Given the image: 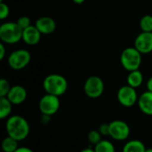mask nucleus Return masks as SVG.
<instances>
[{"label": "nucleus", "instance_id": "f257e3e1", "mask_svg": "<svg viewBox=\"0 0 152 152\" xmlns=\"http://www.w3.org/2000/svg\"><path fill=\"white\" fill-rule=\"evenodd\" d=\"M5 130L8 136L18 142H21L28 136L30 126L25 118L20 115H13L6 118Z\"/></svg>", "mask_w": 152, "mask_h": 152}, {"label": "nucleus", "instance_id": "f03ea898", "mask_svg": "<svg viewBox=\"0 0 152 152\" xmlns=\"http://www.w3.org/2000/svg\"><path fill=\"white\" fill-rule=\"evenodd\" d=\"M43 88L46 94L60 97L67 92L68 81L60 74H50L45 77Z\"/></svg>", "mask_w": 152, "mask_h": 152}, {"label": "nucleus", "instance_id": "7ed1b4c3", "mask_svg": "<svg viewBox=\"0 0 152 152\" xmlns=\"http://www.w3.org/2000/svg\"><path fill=\"white\" fill-rule=\"evenodd\" d=\"M22 32L17 22H4L0 26V39L3 43L13 45L22 40Z\"/></svg>", "mask_w": 152, "mask_h": 152}, {"label": "nucleus", "instance_id": "20e7f679", "mask_svg": "<svg viewBox=\"0 0 152 152\" xmlns=\"http://www.w3.org/2000/svg\"><path fill=\"white\" fill-rule=\"evenodd\" d=\"M142 61V53L134 46L123 50L120 55V62L123 68L127 71L139 69Z\"/></svg>", "mask_w": 152, "mask_h": 152}, {"label": "nucleus", "instance_id": "39448f33", "mask_svg": "<svg viewBox=\"0 0 152 152\" xmlns=\"http://www.w3.org/2000/svg\"><path fill=\"white\" fill-rule=\"evenodd\" d=\"M110 124V137L114 141L123 142L129 138L131 130L129 125L123 120H113Z\"/></svg>", "mask_w": 152, "mask_h": 152}, {"label": "nucleus", "instance_id": "423d86ee", "mask_svg": "<svg viewBox=\"0 0 152 152\" xmlns=\"http://www.w3.org/2000/svg\"><path fill=\"white\" fill-rule=\"evenodd\" d=\"M84 92L86 95L91 99L101 97L104 92V83L98 76L89 77L84 84Z\"/></svg>", "mask_w": 152, "mask_h": 152}, {"label": "nucleus", "instance_id": "0eeeda50", "mask_svg": "<svg viewBox=\"0 0 152 152\" xmlns=\"http://www.w3.org/2000/svg\"><path fill=\"white\" fill-rule=\"evenodd\" d=\"M31 60L30 53L25 49H18L8 56V64L14 70L26 68Z\"/></svg>", "mask_w": 152, "mask_h": 152}, {"label": "nucleus", "instance_id": "6e6552de", "mask_svg": "<svg viewBox=\"0 0 152 152\" xmlns=\"http://www.w3.org/2000/svg\"><path fill=\"white\" fill-rule=\"evenodd\" d=\"M117 99L122 106L131 108L137 103L139 96L135 88L126 85L118 89L117 93Z\"/></svg>", "mask_w": 152, "mask_h": 152}, {"label": "nucleus", "instance_id": "1a4fd4ad", "mask_svg": "<svg viewBox=\"0 0 152 152\" xmlns=\"http://www.w3.org/2000/svg\"><path fill=\"white\" fill-rule=\"evenodd\" d=\"M61 102L58 96L45 94L38 102V109L41 114L53 116L56 114L60 109Z\"/></svg>", "mask_w": 152, "mask_h": 152}, {"label": "nucleus", "instance_id": "9d476101", "mask_svg": "<svg viewBox=\"0 0 152 152\" xmlns=\"http://www.w3.org/2000/svg\"><path fill=\"white\" fill-rule=\"evenodd\" d=\"M134 47L142 53L147 54L152 52V32L142 31L134 40Z\"/></svg>", "mask_w": 152, "mask_h": 152}, {"label": "nucleus", "instance_id": "9b49d317", "mask_svg": "<svg viewBox=\"0 0 152 152\" xmlns=\"http://www.w3.org/2000/svg\"><path fill=\"white\" fill-rule=\"evenodd\" d=\"M6 97L12 105H20L27 99V91L23 86L16 85L11 87Z\"/></svg>", "mask_w": 152, "mask_h": 152}, {"label": "nucleus", "instance_id": "f8f14e48", "mask_svg": "<svg viewBox=\"0 0 152 152\" xmlns=\"http://www.w3.org/2000/svg\"><path fill=\"white\" fill-rule=\"evenodd\" d=\"M35 26L43 35H49L54 32L56 28L55 20L49 16H43L36 20Z\"/></svg>", "mask_w": 152, "mask_h": 152}, {"label": "nucleus", "instance_id": "ddd939ff", "mask_svg": "<svg viewBox=\"0 0 152 152\" xmlns=\"http://www.w3.org/2000/svg\"><path fill=\"white\" fill-rule=\"evenodd\" d=\"M41 32L37 29L36 26L30 25L29 27L23 29L22 40L25 44L28 45H36L39 43L41 39Z\"/></svg>", "mask_w": 152, "mask_h": 152}, {"label": "nucleus", "instance_id": "4468645a", "mask_svg": "<svg viewBox=\"0 0 152 152\" xmlns=\"http://www.w3.org/2000/svg\"><path fill=\"white\" fill-rule=\"evenodd\" d=\"M139 110L147 116H152V92L145 91L142 93L137 102Z\"/></svg>", "mask_w": 152, "mask_h": 152}, {"label": "nucleus", "instance_id": "2eb2a0df", "mask_svg": "<svg viewBox=\"0 0 152 152\" xmlns=\"http://www.w3.org/2000/svg\"><path fill=\"white\" fill-rule=\"evenodd\" d=\"M146 149L147 148L142 141L134 139L126 142L122 152H145Z\"/></svg>", "mask_w": 152, "mask_h": 152}, {"label": "nucleus", "instance_id": "dca6fc26", "mask_svg": "<svg viewBox=\"0 0 152 152\" xmlns=\"http://www.w3.org/2000/svg\"><path fill=\"white\" fill-rule=\"evenodd\" d=\"M127 85L134 87V88H138L142 85L143 82V75L142 73L137 69L134 71H130L128 76H127Z\"/></svg>", "mask_w": 152, "mask_h": 152}, {"label": "nucleus", "instance_id": "f3484780", "mask_svg": "<svg viewBox=\"0 0 152 152\" xmlns=\"http://www.w3.org/2000/svg\"><path fill=\"white\" fill-rule=\"evenodd\" d=\"M12 109V104L7 99V97H0V118H8L11 115Z\"/></svg>", "mask_w": 152, "mask_h": 152}, {"label": "nucleus", "instance_id": "a211bd4d", "mask_svg": "<svg viewBox=\"0 0 152 152\" xmlns=\"http://www.w3.org/2000/svg\"><path fill=\"white\" fill-rule=\"evenodd\" d=\"M18 143H19L18 141L7 135L2 141V144H1L2 151L4 152H14L19 148Z\"/></svg>", "mask_w": 152, "mask_h": 152}, {"label": "nucleus", "instance_id": "6ab92c4d", "mask_svg": "<svg viewBox=\"0 0 152 152\" xmlns=\"http://www.w3.org/2000/svg\"><path fill=\"white\" fill-rule=\"evenodd\" d=\"M95 152H116L114 144L109 140H102L94 147Z\"/></svg>", "mask_w": 152, "mask_h": 152}, {"label": "nucleus", "instance_id": "aec40b11", "mask_svg": "<svg viewBox=\"0 0 152 152\" xmlns=\"http://www.w3.org/2000/svg\"><path fill=\"white\" fill-rule=\"evenodd\" d=\"M140 28L143 32H152V15L145 14L140 20Z\"/></svg>", "mask_w": 152, "mask_h": 152}, {"label": "nucleus", "instance_id": "412c9836", "mask_svg": "<svg viewBox=\"0 0 152 152\" xmlns=\"http://www.w3.org/2000/svg\"><path fill=\"white\" fill-rule=\"evenodd\" d=\"M102 134L99 132V130H91L87 135L88 141L92 145H96L97 143H99L102 139Z\"/></svg>", "mask_w": 152, "mask_h": 152}, {"label": "nucleus", "instance_id": "4be33fe9", "mask_svg": "<svg viewBox=\"0 0 152 152\" xmlns=\"http://www.w3.org/2000/svg\"><path fill=\"white\" fill-rule=\"evenodd\" d=\"M11 87L12 86H10L9 82L6 79L1 78L0 79V97H6Z\"/></svg>", "mask_w": 152, "mask_h": 152}, {"label": "nucleus", "instance_id": "5701e85b", "mask_svg": "<svg viewBox=\"0 0 152 152\" xmlns=\"http://www.w3.org/2000/svg\"><path fill=\"white\" fill-rule=\"evenodd\" d=\"M10 14V8L7 4L4 2H0V19L4 20Z\"/></svg>", "mask_w": 152, "mask_h": 152}, {"label": "nucleus", "instance_id": "b1692460", "mask_svg": "<svg viewBox=\"0 0 152 152\" xmlns=\"http://www.w3.org/2000/svg\"><path fill=\"white\" fill-rule=\"evenodd\" d=\"M17 24L22 28V29H24V28H28V27H29L31 24H30V19L28 17V16H21V17H20L18 20H17Z\"/></svg>", "mask_w": 152, "mask_h": 152}, {"label": "nucleus", "instance_id": "393cba45", "mask_svg": "<svg viewBox=\"0 0 152 152\" xmlns=\"http://www.w3.org/2000/svg\"><path fill=\"white\" fill-rule=\"evenodd\" d=\"M98 130L102 136H109L110 135V124L102 123V125H100Z\"/></svg>", "mask_w": 152, "mask_h": 152}, {"label": "nucleus", "instance_id": "a878e982", "mask_svg": "<svg viewBox=\"0 0 152 152\" xmlns=\"http://www.w3.org/2000/svg\"><path fill=\"white\" fill-rule=\"evenodd\" d=\"M51 121V116L49 115H45V114H42L41 115V118H40V122L41 124L43 125H47L49 124Z\"/></svg>", "mask_w": 152, "mask_h": 152}, {"label": "nucleus", "instance_id": "bb28decb", "mask_svg": "<svg viewBox=\"0 0 152 152\" xmlns=\"http://www.w3.org/2000/svg\"><path fill=\"white\" fill-rule=\"evenodd\" d=\"M4 56H5V47H4V43L2 42V43L0 44V60H1V61L4 60Z\"/></svg>", "mask_w": 152, "mask_h": 152}, {"label": "nucleus", "instance_id": "cd10ccee", "mask_svg": "<svg viewBox=\"0 0 152 152\" xmlns=\"http://www.w3.org/2000/svg\"><path fill=\"white\" fill-rule=\"evenodd\" d=\"M14 152H34L28 147H19Z\"/></svg>", "mask_w": 152, "mask_h": 152}, {"label": "nucleus", "instance_id": "c85d7f7f", "mask_svg": "<svg viewBox=\"0 0 152 152\" xmlns=\"http://www.w3.org/2000/svg\"><path fill=\"white\" fill-rule=\"evenodd\" d=\"M146 87H147V91L152 92V77H151L146 83Z\"/></svg>", "mask_w": 152, "mask_h": 152}, {"label": "nucleus", "instance_id": "c756f323", "mask_svg": "<svg viewBox=\"0 0 152 152\" xmlns=\"http://www.w3.org/2000/svg\"><path fill=\"white\" fill-rule=\"evenodd\" d=\"M80 152H95V151H94V149H93V148H91V147H87V148H86V149L82 150Z\"/></svg>", "mask_w": 152, "mask_h": 152}, {"label": "nucleus", "instance_id": "7c9ffc66", "mask_svg": "<svg viewBox=\"0 0 152 152\" xmlns=\"http://www.w3.org/2000/svg\"><path fill=\"white\" fill-rule=\"evenodd\" d=\"M75 4H83L86 0H72Z\"/></svg>", "mask_w": 152, "mask_h": 152}, {"label": "nucleus", "instance_id": "2f4dec72", "mask_svg": "<svg viewBox=\"0 0 152 152\" xmlns=\"http://www.w3.org/2000/svg\"><path fill=\"white\" fill-rule=\"evenodd\" d=\"M145 152H152V148H149V149H146V151Z\"/></svg>", "mask_w": 152, "mask_h": 152}, {"label": "nucleus", "instance_id": "473e14b6", "mask_svg": "<svg viewBox=\"0 0 152 152\" xmlns=\"http://www.w3.org/2000/svg\"><path fill=\"white\" fill-rule=\"evenodd\" d=\"M0 2H4V0H0Z\"/></svg>", "mask_w": 152, "mask_h": 152}]
</instances>
